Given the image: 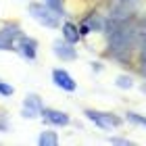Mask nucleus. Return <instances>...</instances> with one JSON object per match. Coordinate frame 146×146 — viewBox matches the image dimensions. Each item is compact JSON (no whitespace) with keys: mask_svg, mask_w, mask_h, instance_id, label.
<instances>
[{"mask_svg":"<svg viewBox=\"0 0 146 146\" xmlns=\"http://www.w3.org/2000/svg\"><path fill=\"white\" fill-rule=\"evenodd\" d=\"M109 34V52L117 61H129L131 52L136 48V38H138V25L131 17L125 19H107V29Z\"/></svg>","mask_w":146,"mask_h":146,"instance_id":"obj_1","label":"nucleus"},{"mask_svg":"<svg viewBox=\"0 0 146 146\" xmlns=\"http://www.w3.org/2000/svg\"><path fill=\"white\" fill-rule=\"evenodd\" d=\"M27 13H29V17L34 19L36 23L44 25V27L56 29L58 25H61V15L54 13L48 4H44V2H29Z\"/></svg>","mask_w":146,"mask_h":146,"instance_id":"obj_2","label":"nucleus"},{"mask_svg":"<svg viewBox=\"0 0 146 146\" xmlns=\"http://www.w3.org/2000/svg\"><path fill=\"white\" fill-rule=\"evenodd\" d=\"M84 115L90 119L94 125H98L100 129H115L123 123V119L115 115V113H109V111H94V109H86Z\"/></svg>","mask_w":146,"mask_h":146,"instance_id":"obj_3","label":"nucleus"},{"mask_svg":"<svg viewBox=\"0 0 146 146\" xmlns=\"http://www.w3.org/2000/svg\"><path fill=\"white\" fill-rule=\"evenodd\" d=\"M13 50L19 52L23 58H27V61H36V56H38V42L34 38H29V36H17L15 40H13Z\"/></svg>","mask_w":146,"mask_h":146,"instance_id":"obj_4","label":"nucleus"},{"mask_svg":"<svg viewBox=\"0 0 146 146\" xmlns=\"http://www.w3.org/2000/svg\"><path fill=\"white\" fill-rule=\"evenodd\" d=\"M138 4H140V0H109V17L111 19L131 17Z\"/></svg>","mask_w":146,"mask_h":146,"instance_id":"obj_5","label":"nucleus"},{"mask_svg":"<svg viewBox=\"0 0 146 146\" xmlns=\"http://www.w3.org/2000/svg\"><path fill=\"white\" fill-rule=\"evenodd\" d=\"M40 117H42L46 123L54 125V127H65V125L71 123V117L65 111H58V109H46L44 107L42 113H40Z\"/></svg>","mask_w":146,"mask_h":146,"instance_id":"obj_6","label":"nucleus"},{"mask_svg":"<svg viewBox=\"0 0 146 146\" xmlns=\"http://www.w3.org/2000/svg\"><path fill=\"white\" fill-rule=\"evenodd\" d=\"M52 52H54L61 61H75L77 58L75 44L67 42V40H54V42H52Z\"/></svg>","mask_w":146,"mask_h":146,"instance_id":"obj_7","label":"nucleus"},{"mask_svg":"<svg viewBox=\"0 0 146 146\" xmlns=\"http://www.w3.org/2000/svg\"><path fill=\"white\" fill-rule=\"evenodd\" d=\"M42 109H44V104H42V100H40V96L38 94H27V96H25V100H23L21 115L25 119H36V117H40Z\"/></svg>","mask_w":146,"mask_h":146,"instance_id":"obj_8","label":"nucleus"},{"mask_svg":"<svg viewBox=\"0 0 146 146\" xmlns=\"http://www.w3.org/2000/svg\"><path fill=\"white\" fill-rule=\"evenodd\" d=\"M52 82H54L56 88H61L65 92H75L77 90V82L65 69H52Z\"/></svg>","mask_w":146,"mask_h":146,"instance_id":"obj_9","label":"nucleus"},{"mask_svg":"<svg viewBox=\"0 0 146 146\" xmlns=\"http://www.w3.org/2000/svg\"><path fill=\"white\" fill-rule=\"evenodd\" d=\"M61 34H63V40H67V42H71V44H77L79 40H82L79 27L75 23H71V21H65L61 25Z\"/></svg>","mask_w":146,"mask_h":146,"instance_id":"obj_10","label":"nucleus"},{"mask_svg":"<svg viewBox=\"0 0 146 146\" xmlns=\"http://www.w3.org/2000/svg\"><path fill=\"white\" fill-rule=\"evenodd\" d=\"M86 27H88V31L92 34V31H104L107 29V19H102L100 15H90V17H86L84 21H82Z\"/></svg>","mask_w":146,"mask_h":146,"instance_id":"obj_11","label":"nucleus"},{"mask_svg":"<svg viewBox=\"0 0 146 146\" xmlns=\"http://www.w3.org/2000/svg\"><path fill=\"white\" fill-rule=\"evenodd\" d=\"M38 144H40V146H56V144H58V136H56V131H52V129H44L42 134L38 136Z\"/></svg>","mask_w":146,"mask_h":146,"instance_id":"obj_12","label":"nucleus"},{"mask_svg":"<svg viewBox=\"0 0 146 146\" xmlns=\"http://www.w3.org/2000/svg\"><path fill=\"white\" fill-rule=\"evenodd\" d=\"M125 119H127L129 123H134V125H142V127L146 129V117H144V115H140V113L127 111V113H125Z\"/></svg>","mask_w":146,"mask_h":146,"instance_id":"obj_13","label":"nucleus"},{"mask_svg":"<svg viewBox=\"0 0 146 146\" xmlns=\"http://www.w3.org/2000/svg\"><path fill=\"white\" fill-rule=\"evenodd\" d=\"M115 86L121 88V90H131V88H134V79H131L129 75H117Z\"/></svg>","mask_w":146,"mask_h":146,"instance_id":"obj_14","label":"nucleus"},{"mask_svg":"<svg viewBox=\"0 0 146 146\" xmlns=\"http://www.w3.org/2000/svg\"><path fill=\"white\" fill-rule=\"evenodd\" d=\"M44 4H48L54 13H58V15H65V9H63V0H44Z\"/></svg>","mask_w":146,"mask_h":146,"instance_id":"obj_15","label":"nucleus"},{"mask_svg":"<svg viewBox=\"0 0 146 146\" xmlns=\"http://www.w3.org/2000/svg\"><path fill=\"white\" fill-rule=\"evenodd\" d=\"M0 50H13V42L6 38V34L2 29H0Z\"/></svg>","mask_w":146,"mask_h":146,"instance_id":"obj_16","label":"nucleus"},{"mask_svg":"<svg viewBox=\"0 0 146 146\" xmlns=\"http://www.w3.org/2000/svg\"><path fill=\"white\" fill-rule=\"evenodd\" d=\"M15 94V88L6 82H0V96H13Z\"/></svg>","mask_w":146,"mask_h":146,"instance_id":"obj_17","label":"nucleus"},{"mask_svg":"<svg viewBox=\"0 0 146 146\" xmlns=\"http://www.w3.org/2000/svg\"><path fill=\"white\" fill-rule=\"evenodd\" d=\"M109 144H121V146H131L134 142L127 138H109Z\"/></svg>","mask_w":146,"mask_h":146,"instance_id":"obj_18","label":"nucleus"},{"mask_svg":"<svg viewBox=\"0 0 146 146\" xmlns=\"http://www.w3.org/2000/svg\"><path fill=\"white\" fill-rule=\"evenodd\" d=\"M9 119H6V115L4 113H0V131H9Z\"/></svg>","mask_w":146,"mask_h":146,"instance_id":"obj_19","label":"nucleus"},{"mask_svg":"<svg viewBox=\"0 0 146 146\" xmlns=\"http://www.w3.org/2000/svg\"><path fill=\"white\" fill-rule=\"evenodd\" d=\"M140 63H142V67H146V36H144V42L140 48Z\"/></svg>","mask_w":146,"mask_h":146,"instance_id":"obj_20","label":"nucleus"},{"mask_svg":"<svg viewBox=\"0 0 146 146\" xmlns=\"http://www.w3.org/2000/svg\"><path fill=\"white\" fill-rule=\"evenodd\" d=\"M140 90H142L144 94H146V84H142V86H140Z\"/></svg>","mask_w":146,"mask_h":146,"instance_id":"obj_21","label":"nucleus"},{"mask_svg":"<svg viewBox=\"0 0 146 146\" xmlns=\"http://www.w3.org/2000/svg\"><path fill=\"white\" fill-rule=\"evenodd\" d=\"M142 73H144V77H146V67H142Z\"/></svg>","mask_w":146,"mask_h":146,"instance_id":"obj_22","label":"nucleus"}]
</instances>
